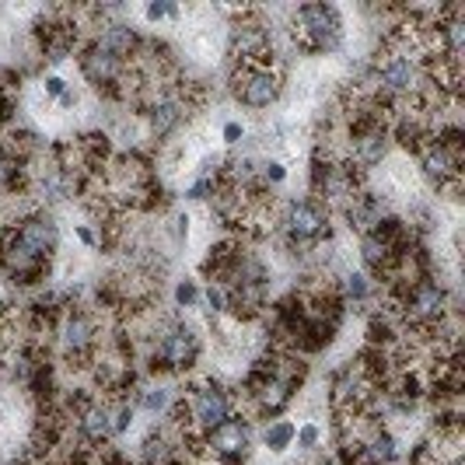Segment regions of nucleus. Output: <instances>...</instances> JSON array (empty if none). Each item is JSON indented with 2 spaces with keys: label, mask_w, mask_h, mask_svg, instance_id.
Masks as SVG:
<instances>
[{
  "label": "nucleus",
  "mask_w": 465,
  "mask_h": 465,
  "mask_svg": "<svg viewBox=\"0 0 465 465\" xmlns=\"http://www.w3.org/2000/svg\"><path fill=\"white\" fill-rule=\"evenodd\" d=\"M343 35H347V28H343V15H340L336 4H302V7L291 11L287 39L304 56L340 53Z\"/></svg>",
  "instance_id": "1"
},
{
  "label": "nucleus",
  "mask_w": 465,
  "mask_h": 465,
  "mask_svg": "<svg viewBox=\"0 0 465 465\" xmlns=\"http://www.w3.org/2000/svg\"><path fill=\"white\" fill-rule=\"evenodd\" d=\"M203 357V336L196 326H189L186 319H175L172 326H164L151 347L147 357V371L151 374H189Z\"/></svg>",
  "instance_id": "2"
},
{
  "label": "nucleus",
  "mask_w": 465,
  "mask_h": 465,
  "mask_svg": "<svg viewBox=\"0 0 465 465\" xmlns=\"http://www.w3.org/2000/svg\"><path fill=\"white\" fill-rule=\"evenodd\" d=\"M280 232L291 242H302V245H312L319 249L322 242H332V210L315 200V196H291L283 207H280L277 217Z\"/></svg>",
  "instance_id": "3"
},
{
  "label": "nucleus",
  "mask_w": 465,
  "mask_h": 465,
  "mask_svg": "<svg viewBox=\"0 0 465 465\" xmlns=\"http://www.w3.org/2000/svg\"><path fill=\"white\" fill-rule=\"evenodd\" d=\"M283 81H287V67H232L228 92L238 105L262 113V109H273L280 102Z\"/></svg>",
  "instance_id": "4"
},
{
  "label": "nucleus",
  "mask_w": 465,
  "mask_h": 465,
  "mask_svg": "<svg viewBox=\"0 0 465 465\" xmlns=\"http://www.w3.org/2000/svg\"><path fill=\"white\" fill-rule=\"evenodd\" d=\"M60 347L67 353L70 368H94L98 361V315L84 312V308H70L67 315L56 326Z\"/></svg>",
  "instance_id": "5"
},
{
  "label": "nucleus",
  "mask_w": 465,
  "mask_h": 465,
  "mask_svg": "<svg viewBox=\"0 0 465 465\" xmlns=\"http://www.w3.org/2000/svg\"><path fill=\"white\" fill-rule=\"evenodd\" d=\"M249 455H252V420L245 413H234L207 434V459H217V465H245Z\"/></svg>",
  "instance_id": "6"
},
{
  "label": "nucleus",
  "mask_w": 465,
  "mask_h": 465,
  "mask_svg": "<svg viewBox=\"0 0 465 465\" xmlns=\"http://www.w3.org/2000/svg\"><path fill=\"white\" fill-rule=\"evenodd\" d=\"M417 162H420V175L438 189V193H441L444 186H451V183H462V154L441 147L438 140H427V143H423Z\"/></svg>",
  "instance_id": "7"
},
{
  "label": "nucleus",
  "mask_w": 465,
  "mask_h": 465,
  "mask_svg": "<svg viewBox=\"0 0 465 465\" xmlns=\"http://www.w3.org/2000/svg\"><path fill=\"white\" fill-rule=\"evenodd\" d=\"M77 67H81L84 81L92 84L94 92L113 88V84L123 81V74H126V64H119L116 56H109L105 49H98L94 43H84V46L77 49Z\"/></svg>",
  "instance_id": "8"
},
{
  "label": "nucleus",
  "mask_w": 465,
  "mask_h": 465,
  "mask_svg": "<svg viewBox=\"0 0 465 465\" xmlns=\"http://www.w3.org/2000/svg\"><path fill=\"white\" fill-rule=\"evenodd\" d=\"M140 39H143V35H137V28L130 22H105L92 43L98 49H105L109 56H116L119 64H130V60L137 56Z\"/></svg>",
  "instance_id": "9"
},
{
  "label": "nucleus",
  "mask_w": 465,
  "mask_h": 465,
  "mask_svg": "<svg viewBox=\"0 0 465 465\" xmlns=\"http://www.w3.org/2000/svg\"><path fill=\"white\" fill-rule=\"evenodd\" d=\"M364 459L368 465H396L399 462V441L392 430H374L371 438L364 441Z\"/></svg>",
  "instance_id": "10"
},
{
  "label": "nucleus",
  "mask_w": 465,
  "mask_h": 465,
  "mask_svg": "<svg viewBox=\"0 0 465 465\" xmlns=\"http://www.w3.org/2000/svg\"><path fill=\"white\" fill-rule=\"evenodd\" d=\"M172 399H175V392L168 385H143V389L134 392L130 402H134V410H143L147 417H164L168 406H172Z\"/></svg>",
  "instance_id": "11"
},
{
  "label": "nucleus",
  "mask_w": 465,
  "mask_h": 465,
  "mask_svg": "<svg viewBox=\"0 0 465 465\" xmlns=\"http://www.w3.org/2000/svg\"><path fill=\"white\" fill-rule=\"evenodd\" d=\"M336 291H340V298L347 302V308H353V304H357V308H364V304L374 298L371 277H368V273H353V270L343 273V280L336 283Z\"/></svg>",
  "instance_id": "12"
},
{
  "label": "nucleus",
  "mask_w": 465,
  "mask_h": 465,
  "mask_svg": "<svg viewBox=\"0 0 465 465\" xmlns=\"http://www.w3.org/2000/svg\"><path fill=\"white\" fill-rule=\"evenodd\" d=\"M294 430H298V423H291V420H270L266 427H262V448L270 451V455H283L287 448H294Z\"/></svg>",
  "instance_id": "13"
},
{
  "label": "nucleus",
  "mask_w": 465,
  "mask_h": 465,
  "mask_svg": "<svg viewBox=\"0 0 465 465\" xmlns=\"http://www.w3.org/2000/svg\"><path fill=\"white\" fill-rule=\"evenodd\" d=\"M172 298H175V308H200L203 291H200V283H196V280H179V283H175V291H172Z\"/></svg>",
  "instance_id": "14"
},
{
  "label": "nucleus",
  "mask_w": 465,
  "mask_h": 465,
  "mask_svg": "<svg viewBox=\"0 0 465 465\" xmlns=\"http://www.w3.org/2000/svg\"><path fill=\"white\" fill-rule=\"evenodd\" d=\"M143 18L151 25H162V22H179L183 18V11L175 7V4H168V0H151L147 7H143Z\"/></svg>",
  "instance_id": "15"
},
{
  "label": "nucleus",
  "mask_w": 465,
  "mask_h": 465,
  "mask_svg": "<svg viewBox=\"0 0 465 465\" xmlns=\"http://www.w3.org/2000/svg\"><path fill=\"white\" fill-rule=\"evenodd\" d=\"M259 183L270 189V186H280V183H287V164L277 162V158H266V162H259Z\"/></svg>",
  "instance_id": "16"
},
{
  "label": "nucleus",
  "mask_w": 465,
  "mask_h": 465,
  "mask_svg": "<svg viewBox=\"0 0 465 465\" xmlns=\"http://www.w3.org/2000/svg\"><path fill=\"white\" fill-rule=\"evenodd\" d=\"M294 444H298L302 451H308V455H312V451L322 444V427H319V423H312V420H308V423H302V427L294 430Z\"/></svg>",
  "instance_id": "17"
},
{
  "label": "nucleus",
  "mask_w": 465,
  "mask_h": 465,
  "mask_svg": "<svg viewBox=\"0 0 465 465\" xmlns=\"http://www.w3.org/2000/svg\"><path fill=\"white\" fill-rule=\"evenodd\" d=\"M213 193H217V179L196 175L193 186L186 189V200H193V203H207V200H213Z\"/></svg>",
  "instance_id": "18"
},
{
  "label": "nucleus",
  "mask_w": 465,
  "mask_h": 465,
  "mask_svg": "<svg viewBox=\"0 0 465 465\" xmlns=\"http://www.w3.org/2000/svg\"><path fill=\"white\" fill-rule=\"evenodd\" d=\"M221 140H224L228 147H242V140H245V126H242L238 119H228V123L221 126Z\"/></svg>",
  "instance_id": "19"
},
{
  "label": "nucleus",
  "mask_w": 465,
  "mask_h": 465,
  "mask_svg": "<svg viewBox=\"0 0 465 465\" xmlns=\"http://www.w3.org/2000/svg\"><path fill=\"white\" fill-rule=\"evenodd\" d=\"M67 88H70V84L60 77V74H46V77H43V94H46V102H49V98H60Z\"/></svg>",
  "instance_id": "20"
},
{
  "label": "nucleus",
  "mask_w": 465,
  "mask_h": 465,
  "mask_svg": "<svg viewBox=\"0 0 465 465\" xmlns=\"http://www.w3.org/2000/svg\"><path fill=\"white\" fill-rule=\"evenodd\" d=\"M56 102H60V109H64V113H70V109H77V105H81V94L74 92V88H67ZM60 109H56V113H60Z\"/></svg>",
  "instance_id": "21"
},
{
  "label": "nucleus",
  "mask_w": 465,
  "mask_h": 465,
  "mask_svg": "<svg viewBox=\"0 0 465 465\" xmlns=\"http://www.w3.org/2000/svg\"><path fill=\"white\" fill-rule=\"evenodd\" d=\"M74 234H77V238H81L88 249H98V234H94L88 224H77V228H74Z\"/></svg>",
  "instance_id": "22"
}]
</instances>
